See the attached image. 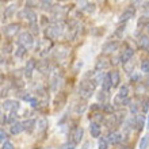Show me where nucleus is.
Returning a JSON list of instances; mask_svg holds the SVG:
<instances>
[{"label": "nucleus", "mask_w": 149, "mask_h": 149, "mask_svg": "<svg viewBox=\"0 0 149 149\" xmlns=\"http://www.w3.org/2000/svg\"><path fill=\"white\" fill-rule=\"evenodd\" d=\"M95 86H96V83L94 80H91V81H83L81 86H80V95L84 99H88L92 95V92H94Z\"/></svg>", "instance_id": "obj_1"}, {"label": "nucleus", "mask_w": 149, "mask_h": 149, "mask_svg": "<svg viewBox=\"0 0 149 149\" xmlns=\"http://www.w3.org/2000/svg\"><path fill=\"white\" fill-rule=\"evenodd\" d=\"M18 42H19L20 46H24L26 49H30L34 45V39H33L30 33H22L19 36V38H18Z\"/></svg>", "instance_id": "obj_2"}, {"label": "nucleus", "mask_w": 149, "mask_h": 149, "mask_svg": "<svg viewBox=\"0 0 149 149\" xmlns=\"http://www.w3.org/2000/svg\"><path fill=\"white\" fill-rule=\"evenodd\" d=\"M61 33H63V24L61 23H56L46 29V36L49 38H57Z\"/></svg>", "instance_id": "obj_3"}, {"label": "nucleus", "mask_w": 149, "mask_h": 149, "mask_svg": "<svg viewBox=\"0 0 149 149\" xmlns=\"http://www.w3.org/2000/svg\"><path fill=\"white\" fill-rule=\"evenodd\" d=\"M19 16L20 18H23V19H29L30 23L37 22V14L34 11H31L30 8H24V10H22V11L19 12Z\"/></svg>", "instance_id": "obj_4"}, {"label": "nucleus", "mask_w": 149, "mask_h": 149, "mask_svg": "<svg viewBox=\"0 0 149 149\" xmlns=\"http://www.w3.org/2000/svg\"><path fill=\"white\" fill-rule=\"evenodd\" d=\"M19 107H20L19 102H18V100H14V99H7V100H4V103H3V109L6 111H16Z\"/></svg>", "instance_id": "obj_5"}, {"label": "nucleus", "mask_w": 149, "mask_h": 149, "mask_svg": "<svg viewBox=\"0 0 149 149\" xmlns=\"http://www.w3.org/2000/svg\"><path fill=\"white\" fill-rule=\"evenodd\" d=\"M52 46V42L50 41H47V39H43V41H39L38 45H37V50H42L41 52V56H45L49 52Z\"/></svg>", "instance_id": "obj_6"}, {"label": "nucleus", "mask_w": 149, "mask_h": 149, "mask_svg": "<svg viewBox=\"0 0 149 149\" xmlns=\"http://www.w3.org/2000/svg\"><path fill=\"white\" fill-rule=\"evenodd\" d=\"M37 68V64L34 60H29L27 63H26V68H24V76L27 79H30L33 76V72H34V69Z\"/></svg>", "instance_id": "obj_7"}, {"label": "nucleus", "mask_w": 149, "mask_h": 149, "mask_svg": "<svg viewBox=\"0 0 149 149\" xmlns=\"http://www.w3.org/2000/svg\"><path fill=\"white\" fill-rule=\"evenodd\" d=\"M107 138H109V142H110V144L117 145V144H119V142L122 141V134L119 133V132H111V133H109Z\"/></svg>", "instance_id": "obj_8"}, {"label": "nucleus", "mask_w": 149, "mask_h": 149, "mask_svg": "<svg viewBox=\"0 0 149 149\" xmlns=\"http://www.w3.org/2000/svg\"><path fill=\"white\" fill-rule=\"evenodd\" d=\"M134 15H136V10L134 8H127L126 11H123L122 12V15L119 16V22H126V20H129V19H132V18H134Z\"/></svg>", "instance_id": "obj_9"}, {"label": "nucleus", "mask_w": 149, "mask_h": 149, "mask_svg": "<svg viewBox=\"0 0 149 149\" xmlns=\"http://www.w3.org/2000/svg\"><path fill=\"white\" fill-rule=\"evenodd\" d=\"M133 56H134V50H133V49H132V47H126L125 50H123V53H122V56H121L122 64L125 65L126 63H129Z\"/></svg>", "instance_id": "obj_10"}, {"label": "nucleus", "mask_w": 149, "mask_h": 149, "mask_svg": "<svg viewBox=\"0 0 149 149\" xmlns=\"http://www.w3.org/2000/svg\"><path fill=\"white\" fill-rule=\"evenodd\" d=\"M18 30H19V24L12 23L4 29V36L8 37V38H11V37H14L16 33H18Z\"/></svg>", "instance_id": "obj_11"}, {"label": "nucleus", "mask_w": 149, "mask_h": 149, "mask_svg": "<svg viewBox=\"0 0 149 149\" xmlns=\"http://www.w3.org/2000/svg\"><path fill=\"white\" fill-rule=\"evenodd\" d=\"M83 134H84V130H83L81 127H76V129H73V132H72V134H71L72 140H73V144H79V142L81 141Z\"/></svg>", "instance_id": "obj_12"}, {"label": "nucleus", "mask_w": 149, "mask_h": 149, "mask_svg": "<svg viewBox=\"0 0 149 149\" xmlns=\"http://www.w3.org/2000/svg\"><path fill=\"white\" fill-rule=\"evenodd\" d=\"M90 132H91V136L94 138H99L100 137V126H99L98 122L92 121L90 125Z\"/></svg>", "instance_id": "obj_13"}, {"label": "nucleus", "mask_w": 149, "mask_h": 149, "mask_svg": "<svg viewBox=\"0 0 149 149\" xmlns=\"http://www.w3.org/2000/svg\"><path fill=\"white\" fill-rule=\"evenodd\" d=\"M134 126H137V130L144 129V126H145V115H142V114H137L136 118H134Z\"/></svg>", "instance_id": "obj_14"}, {"label": "nucleus", "mask_w": 149, "mask_h": 149, "mask_svg": "<svg viewBox=\"0 0 149 149\" xmlns=\"http://www.w3.org/2000/svg\"><path fill=\"white\" fill-rule=\"evenodd\" d=\"M23 123V129L27 132V133H31L33 130H34V127H36V125H37V122H36V119H26L24 122H22Z\"/></svg>", "instance_id": "obj_15"}, {"label": "nucleus", "mask_w": 149, "mask_h": 149, "mask_svg": "<svg viewBox=\"0 0 149 149\" xmlns=\"http://www.w3.org/2000/svg\"><path fill=\"white\" fill-rule=\"evenodd\" d=\"M110 79H111V84H113V88L119 86V83H121V77H119V73L118 71H113L110 72Z\"/></svg>", "instance_id": "obj_16"}, {"label": "nucleus", "mask_w": 149, "mask_h": 149, "mask_svg": "<svg viewBox=\"0 0 149 149\" xmlns=\"http://www.w3.org/2000/svg\"><path fill=\"white\" fill-rule=\"evenodd\" d=\"M23 129V123H20V122H15V123H12L11 129H10V132H11V134H19Z\"/></svg>", "instance_id": "obj_17"}, {"label": "nucleus", "mask_w": 149, "mask_h": 149, "mask_svg": "<svg viewBox=\"0 0 149 149\" xmlns=\"http://www.w3.org/2000/svg\"><path fill=\"white\" fill-rule=\"evenodd\" d=\"M118 47V42H113V41H110V42H107L104 46H103V52L104 53H110V52H114L115 49Z\"/></svg>", "instance_id": "obj_18"}, {"label": "nucleus", "mask_w": 149, "mask_h": 149, "mask_svg": "<svg viewBox=\"0 0 149 149\" xmlns=\"http://www.w3.org/2000/svg\"><path fill=\"white\" fill-rule=\"evenodd\" d=\"M102 87L104 91H109L113 87V84H111V79H110V73L104 74V79H103V83H102Z\"/></svg>", "instance_id": "obj_19"}, {"label": "nucleus", "mask_w": 149, "mask_h": 149, "mask_svg": "<svg viewBox=\"0 0 149 149\" xmlns=\"http://www.w3.org/2000/svg\"><path fill=\"white\" fill-rule=\"evenodd\" d=\"M138 46L141 47V49H149V38L145 36H141L140 39H138Z\"/></svg>", "instance_id": "obj_20"}, {"label": "nucleus", "mask_w": 149, "mask_h": 149, "mask_svg": "<svg viewBox=\"0 0 149 149\" xmlns=\"http://www.w3.org/2000/svg\"><path fill=\"white\" fill-rule=\"evenodd\" d=\"M127 94H129V87L127 86H122L121 88H119V92H118V98L121 99H126L127 98Z\"/></svg>", "instance_id": "obj_21"}, {"label": "nucleus", "mask_w": 149, "mask_h": 149, "mask_svg": "<svg viewBox=\"0 0 149 149\" xmlns=\"http://www.w3.org/2000/svg\"><path fill=\"white\" fill-rule=\"evenodd\" d=\"M149 145V136L148 134H145L144 137H141V140H140V144H138V148L140 149H145L148 148Z\"/></svg>", "instance_id": "obj_22"}, {"label": "nucleus", "mask_w": 149, "mask_h": 149, "mask_svg": "<svg viewBox=\"0 0 149 149\" xmlns=\"http://www.w3.org/2000/svg\"><path fill=\"white\" fill-rule=\"evenodd\" d=\"M109 138L107 137H100L99 138V142H98V148L99 149H107V146H109Z\"/></svg>", "instance_id": "obj_23"}, {"label": "nucleus", "mask_w": 149, "mask_h": 149, "mask_svg": "<svg viewBox=\"0 0 149 149\" xmlns=\"http://www.w3.org/2000/svg\"><path fill=\"white\" fill-rule=\"evenodd\" d=\"M47 127V119H39L38 122H37V130L38 132H43V130Z\"/></svg>", "instance_id": "obj_24"}, {"label": "nucleus", "mask_w": 149, "mask_h": 149, "mask_svg": "<svg viewBox=\"0 0 149 149\" xmlns=\"http://www.w3.org/2000/svg\"><path fill=\"white\" fill-rule=\"evenodd\" d=\"M107 60L104 58H99L98 63H96V69H104V68L109 67V63H106Z\"/></svg>", "instance_id": "obj_25"}, {"label": "nucleus", "mask_w": 149, "mask_h": 149, "mask_svg": "<svg viewBox=\"0 0 149 149\" xmlns=\"http://www.w3.org/2000/svg\"><path fill=\"white\" fill-rule=\"evenodd\" d=\"M26 52H27V49H26L24 46H19V47H18V49L15 50V56L20 58V57H23V56L26 54Z\"/></svg>", "instance_id": "obj_26"}, {"label": "nucleus", "mask_w": 149, "mask_h": 149, "mask_svg": "<svg viewBox=\"0 0 149 149\" xmlns=\"http://www.w3.org/2000/svg\"><path fill=\"white\" fill-rule=\"evenodd\" d=\"M15 10H16V6H15V4H11V6H10V7H7V10L4 11V15H6V16H11L12 14H14V11H15Z\"/></svg>", "instance_id": "obj_27"}, {"label": "nucleus", "mask_w": 149, "mask_h": 149, "mask_svg": "<svg viewBox=\"0 0 149 149\" xmlns=\"http://www.w3.org/2000/svg\"><path fill=\"white\" fill-rule=\"evenodd\" d=\"M141 71L145 72V73H149V60H142V63H141Z\"/></svg>", "instance_id": "obj_28"}, {"label": "nucleus", "mask_w": 149, "mask_h": 149, "mask_svg": "<svg viewBox=\"0 0 149 149\" xmlns=\"http://www.w3.org/2000/svg\"><path fill=\"white\" fill-rule=\"evenodd\" d=\"M39 6V0H26V7L31 8V7H38Z\"/></svg>", "instance_id": "obj_29"}, {"label": "nucleus", "mask_w": 149, "mask_h": 149, "mask_svg": "<svg viewBox=\"0 0 149 149\" xmlns=\"http://www.w3.org/2000/svg\"><path fill=\"white\" fill-rule=\"evenodd\" d=\"M103 110H104V113L111 114L114 111V107H113V104H110V103H106V104H103Z\"/></svg>", "instance_id": "obj_30"}, {"label": "nucleus", "mask_w": 149, "mask_h": 149, "mask_svg": "<svg viewBox=\"0 0 149 149\" xmlns=\"http://www.w3.org/2000/svg\"><path fill=\"white\" fill-rule=\"evenodd\" d=\"M30 29H31V31L34 33V34H38V31H39V26L37 24V22H34V23H30Z\"/></svg>", "instance_id": "obj_31"}, {"label": "nucleus", "mask_w": 149, "mask_h": 149, "mask_svg": "<svg viewBox=\"0 0 149 149\" xmlns=\"http://www.w3.org/2000/svg\"><path fill=\"white\" fill-rule=\"evenodd\" d=\"M130 80H132V81H134V83H137V81H140V80H141V76H140L138 73H133L132 76H130Z\"/></svg>", "instance_id": "obj_32"}, {"label": "nucleus", "mask_w": 149, "mask_h": 149, "mask_svg": "<svg viewBox=\"0 0 149 149\" xmlns=\"http://www.w3.org/2000/svg\"><path fill=\"white\" fill-rule=\"evenodd\" d=\"M52 1L53 0H42V8H50V6H52Z\"/></svg>", "instance_id": "obj_33"}, {"label": "nucleus", "mask_w": 149, "mask_h": 149, "mask_svg": "<svg viewBox=\"0 0 149 149\" xmlns=\"http://www.w3.org/2000/svg\"><path fill=\"white\" fill-rule=\"evenodd\" d=\"M1 149H14V145H12L10 141H6V142H3V145H1Z\"/></svg>", "instance_id": "obj_34"}, {"label": "nucleus", "mask_w": 149, "mask_h": 149, "mask_svg": "<svg viewBox=\"0 0 149 149\" xmlns=\"http://www.w3.org/2000/svg\"><path fill=\"white\" fill-rule=\"evenodd\" d=\"M106 94H107V91H100V94L98 95V98H99V100H102V102H104L106 100Z\"/></svg>", "instance_id": "obj_35"}, {"label": "nucleus", "mask_w": 149, "mask_h": 149, "mask_svg": "<svg viewBox=\"0 0 149 149\" xmlns=\"http://www.w3.org/2000/svg\"><path fill=\"white\" fill-rule=\"evenodd\" d=\"M100 109H103V106L102 104H98V103H95V104L91 106V111H98V110H100Z\"/></svg>", "instance_id": "obj_36"}, {"label": "nucleus", "mask_w": 149, "mask_h": 149, "mask_svg": "<svg viewBox=\"0 0 149 149\" xmlns=\"http://www.w3.org/2000/svg\"><path fill=\"white\" fill-rule=\"evenodd\" d=\"M0 138H1V141H3V142L7 141V133H6L3 129L0 130Z\"/></svg>", "instance_id": "obj_37"}, {"label": "nucleus", "mask_w": 149, "mask_h": 149, "mask_svg": "<svg viewBox=\"0 0 149 149\" xmlns=\"http://www.w3.org/2000/svg\"><path fill=\"white\" fill-rule=\"evenodd\" d=\"M61 149H74V144L73 142H72V144L67 142V144H64V145L61 146Z\"/></svg>", "instance_id": "obj_38"}, {"label": "nucleus", "mask_w": 149, "mask_h": 149, "mask_svg": "<svg viewBox=\"0 0 149 149\" xmlns=\"http://www.w3.org/2000/svg\"><path fill=\"white\" fill-rule=\"evenodd\" d=\"M30 104H31V107H34V109L39 107V103H38V100H37L36 98H33L31 100H30Z\"/></svg>", "instance_id": "obj_39"}, {"label": "nucleus", "mask_w": 149, "mask_h": 149, "mask_svg": "<svg viewBox=\"0 0 149 149\" xmlns=\"http://www.w3.org/2000/svg\"><path fill=\"white\" fill-rule=\"evenodd\" d=\"M10 49H11V45H10V43H6V45H3V52L8 53V52H11Z\"/></svg>", "instance_id": "obj_40"}, {"label": "nucleus", "mask_w": 149, "mask_h": 149, "mask_svg": "<svg viewBox=\"0 0 149 149\" xmlns=\"http://www.w3.org/2000/svg\"><path fill=\"white\" fill-rule=\"evenodd\" d=\"M138 111V109H137V106H136V104H132V106H130V113L132 114H136Z\"/></svg>", "instance_id": "obj_41"}, {"label": "nucleus", "mask_w": 149, "mask_h": 149, "mask_svg": "<svg viewBox=\"0 0 149 149\" xmlns=\"http://www.w3.org/2000/svg\"><path fill=\"white\" fill-rule=\"evenodd\" d=\"M95 121L96 122H100V121H103V115H100V114H95Z\"/></svg>", "instance_id": "obj_42"}, {"label": "nucleus", "mask_w": 149, "mask_h": 149, "mask_svg": "<svg viewBox=\"0 0 149 149\" xmlns=\"http://www.w3.org/2000/svg\"><path fill=\"white\" fill-rule=\"evenodd\" d=\"M122 31H125V24H123V26H121V27H118V30L115 31V34L121 36V33H122Z\"/></svg>", "instance_id": "obj_43"}, {"label": "nucleus", "mask_w": 149, "mask_h": 149, "mask_svg": "<svg viewBox=\"0 0 149 149\" xmlns=\"http://www.w3.org/2000/svg\"><path fill=\"white\" fill-rule=\"evenodd\" d=\"M6 121H7V117L3 114V115H1V125H4V122H6Z\"/></svg>", "instance_id": "obj_44"}, {"label": "nucleus", "mask_w": 149, "mask_h": 149, "mask_svg": "<svg viewBox=\"0 0 149 149\" xmlns=\"http://www.w3.org/2000/svg\"><path fill=\"white\" fill-rule=\"evenodd\" d=\"M77 3L80 4V6H84V4H86V0H77Z\"/></svg>", "instance_id": "obj_45"}, {"label": "nucleus", "mask_w": 149, "mask_h": 149, "mask_svg": "<svg viewBox=\"0 0 149 149\" xmlns=\"http://www.w3.org/2000/svg\"><path fill=\"white\" fill-rule=\"evenodd\" d=\"M145 27H146V30H148V33H149V22H148V23H146V26H145Z\"/></svg>", "instance_id": "obj_46"}, {"label": "nucleus", "mask_w": 149, "mask_h": 149, "mask_svg": "<svg viewBox=\"0 0 149 149\" xmlns=\"http://www.w3.org/2000/svg\"><path fill=\"white\" fill-rule=\"evenodd\" d=\"M121 149H132V148H129V146H123V148H121Z\"/></svg>", "instance_id": "obj_47"}, {"label": "nucleus", "mask_w": 149, "mask_h": 149, "mask_svg": "<svg viewBox=\"0 0 149 149\" xmlns=\"http://www.w3.org/2000/svg\"><path fill=\"white\" fill-rule=\"evenodd\" d=\"M34 149H42V148H34Z\"/></svg>", "instance_id": "obj_48"}]
</instances>
